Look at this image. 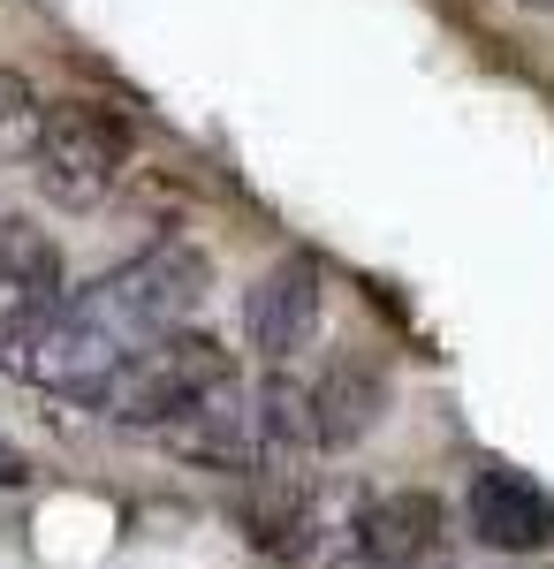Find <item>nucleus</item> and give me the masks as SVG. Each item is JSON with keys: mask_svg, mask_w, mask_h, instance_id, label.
<instances>
[{"mask_svg": "<svg viewBox=\"0 0 554 569\" xmlns=\"http://www.w3.org/2000/svg\"><path fill=\"white\" fill-rule=\"evenodd\" d=\"M39 122H46V99L31 91V77L0 69V168H8V160H31Z\"/></svg>", "mask_w": 554, "mask_h": 569, "instance_id": "obj_10", "label": "nucleus"}, {"mask_svg": "<svg viewBox=\"0 0 554 569\" xmlns=\"http://www.w3.org/2000/svg\"><path fill=\"white\" fill-rule=\"evenodd\" d=\"M129 152H137V137L115 107H91V99H61V107H46L39 122V144H31V182L46 190V206H61V213H91V206H107L129 176Z\"/></svg>", "mask_w": 554, "mask_h": 569, "instance_id": "obj_3", "label": "nucleus"}, {"mask_svg": "<svg viewBox=\"0 0 554 569\" xmlns=\"http://www.w3.org/2000/svg\"><path fill=\"white\" fill-rule=\"evenodd\" d=\"M23 479H31V463H23V456L0 440V486H23Z\"/></svg>", "mask_w": 554, "mask_h": 569, "instance_id": "obj_11", "label": "nucleus"}, {"mask_svg": "<svg viewBox=\"0 0 554 569\" xmlns=\"http://www.w3.org/2000/svg\"><path fill=\"white\" fill-rule=\"evenodd\" d=\"M524 8H554V0H524Z\"/></svg>", "mask_w": 554, "mask_h": 569, "instance_id": "obj_12", "label": "nucleus"}, {"mask_svg": "<svg viewBox=\"0 0 554 569\" xmlns=\"http://www.w3.org/2000/svg\"><path fill=\"white\" fill-rule=\"evenodd\" d=\"M168 448L190 456V463H206V471H220V479H251V486L281 471V456H274V440H266L258 388H244V380L214 388L182 426H168Z\"/></svg>", "mask_w": 554, "mask_h": 569, "instance_id": "obj_5", "label": "nucleus"}, {"mask_svg": "<svg viewBox=\"0 0 554 569\" xmlns=\"http://www.w3.org/2000/svg\"><path fill=\"white\" fill-rule=\"evenodd\" d=\"M228 380H236V357L220 350L214 335L182 327V335H168V342L137 350L129 365H115L85 402L99 410V418H115V426L168 433V426H182V418H190L214 388H228Z\"/></svg>", "mask_w": 554, "mask_h": 569, "instance_id": "obj_2", "label": "nucleus"}, {"mask_svg": "<svg viewBox=\"0 0 554 569\" xmlns=\"http://www.w3.org/2000/svg\"><path fill=\"white\" fill-rule=\"evenodd\" d=\"M206 297H214V259L190 236L145 243L137 259H122L115 273H99L91 289H77L61 305V319L8 372H23L31 388H53V395H77L85 402L115 365H129L137 350L182 335L190 311L206 305Z\"/></svg>", "mask_w": 554, "mask_h": 569, "instance_id": "obj_1", "label": "nucleus"}, {"mask_svg": "<svg viewBox=\"0 0 554 569\" xmlns=\"http://www.w3.org/2000/svg\"><path fill=\"white\" fill-rule=\"evenodd\" d=\"M61 305H69V281H61L53 236L31 220H0V365L31 350L61 319Z\"/></svg>", "mask_w": 554, "mask_h": 569, "instance_id": "obj_4", "label": "nucleus"}, {"mask_svg": "<svg viewBox=\"0 0 554 569\" xmlns=\"http://www.w3.org/2000/svg\"><path fill=\"white\" fill-rule=\"evenodd\" d=\"M464 509H471V531H478L494 555H540V547H554L547 486L532 479V471H516V463H478Z\"/></svg>", "mask_w": 554, "mask_h": 569, "instance_id": "obj_8", "label": "nucleus"}, {"mask_svg": "<svg viewBox=\"0 0 554 569\" xmlns=\"http://www.w3.org/2000/svg\"><path fill=\"white\" fill-rule=\"evenodd\" d=\"M349 547L373 569H418L448 547V509H441V493H426V486H387L373 501H357Z\"/></svg>", "mask_w": 554, "mask_h": 569, "instance_id": "obj_7", "label": "nucleus"}, {"mask_svg": "<svg viewBox=\"0 0 554 569\" xmlns=\"http://www.w3.org/2000/svg\"><path fill=\"white\" fill-rule=\"evenodd\" d=\"M387 365L373 350H335L311 380V410H319V448H357L387 418Z\"/></svg>", "mask_w": 554, "mask_h": 569, "instance_id": "obj_9", "label": "nucleus"}, {"mask_svg": "<svg viewBox=\"0 0 554 569\" xmlns=\"http://www.w3.org/2000/svg\"><path fill=\"white\" fill-rule=\"evenodd\" d=\"M319 311H327V281H319V259H274L266 273L251 281V297H244V342H251L274 372L289 365V357L311 350V335H319Z\"/></svg>", "mask_w": 554, "mask_h": 569, "instance_id": "obj_6", "label": "nucleus"}]
</instances>
